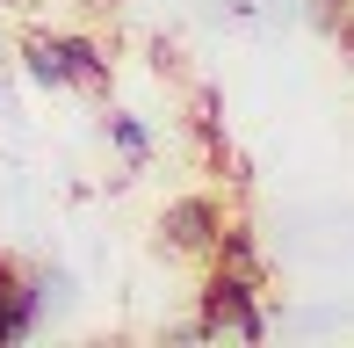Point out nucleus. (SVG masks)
I'll return each instance as SVG.
<instances>
[{
	"label": "nucleus",
	"instance_id": "2",
	"mask_svg": "<svg viewBox=\"0 0 354 348\" xmlns=\"http://www.w3.org/2000/svg\"><path fill=\"white\" fill-rule=\"evenodd\" d=\"M167 240L174 247H203L210 240V203H174L167 211Z\"/></svg>",
	"mask_w": 354,
	"mask_h": 348
},
{
	"label": "nucleus",
	"instance_id": "1",
	"mask_svg": "<svg viewBox=\"0 0 354 348\" xmlns=\"http://www.w3.org/2000/svg\"><path fill=\"white\" fill-rule=\"evenodd\" d=\"M51 51H58V80L66 87H102V51L87 37H51Z\"/></svg>",
	"mask_w": 354,
	"mask_h": 348
},
{
	"label": "nucleus",
	"instance_id": "3",
	"mask_svg": "<svg viewBox=\"0 0 354 348\" xmlns=\"http://www.w3.org/2000/svg\"><path fill=\"white\" fill-rule=\"evenodd\" d=\"M109 138H116V146L131 153V160H145V146H152V138H145V131H138L131 116H109Z\"/></svg>",
	"mask_w": 354,
	"mask_h": 348
}]
</instances>
